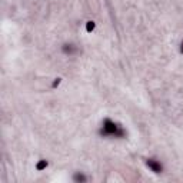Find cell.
Listing matches in <instances>:
<instances>
[{
  "label": "cell",
  "instance_id": "cell-1",
  "mask_svg": "<svg viewBox=\"0 0 183 183\" xmlns=\"http://www.w3.org/2000/svg\"><path fill=\"white\" fill-rule=\"evenodd\" d=\"M105 135H109V136H114V137H120V136H123L124 135V132H123V129L120 127V126H117L116 123H113L112 120H106L105 122V124H103V130H102Z\"/></svg>",
  "mask_w": 183,
  "mask_h": 183
},
{
  "label": "cell",
  "instance_id": "cell-2",
  "mask_svg": "<svg viewBox=\"0 0 183 183\" xmlns=\"http://www.w3.org/2000/svg\"><path fill=\"white\" fill-rule=\"evenodd\" d=\"M147 165H149V166H150V167H152L156 173H159V172L162 170V166H160L159 163H153V160H149V163H147Z\"/></svg>",
  "mask_w": 183,
  "mask_h": 183
}]
</instances>
